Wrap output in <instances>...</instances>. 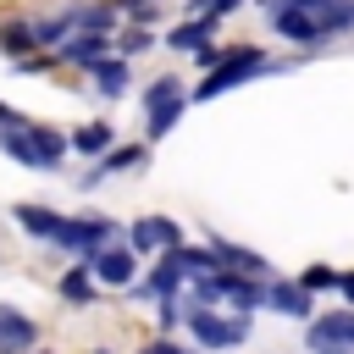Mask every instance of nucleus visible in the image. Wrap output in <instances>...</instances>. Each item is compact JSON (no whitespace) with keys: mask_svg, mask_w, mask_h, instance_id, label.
Masks as SVG:
<instances>
[{"mask_svg":"<svg viewBox=\"0 0 354 354\" xmlns=\"http://www.w3.org/2000/svg\"><path fill=\"white\" fill-rule=\"evenodd\" d=\"M94 354H105V348H94Z\"/></svg>","mask_w":354,"mask_h":354,"instance_id":"nucleus-22","label":"nucleus"},{"mask_svg":"<svg viewBox=\"0 0 354 354\" xmlns=\"http://www.w3.org/2000/svg\"><path fill=\"white\" fill-rule=\"evenodd\" d=\"M299 282H304V288H310V293H315V288H337V282H343V277H332V271H326V266H310V271H304V277H299Z\"/></svg>","mask_w":354,"mask_h":354,"instance_id":"nucleus-18","label":"nucleus"},{"mask_svg":"<svg viewBox=\"0 0 354 354\" xmlns=\"http://www.w3.org/2000/svg\"><path fill=\"white\" fill-rule=\"evenodd\" d=\"M210 254H216V271H232V277H260L266 271V260L254 254V249H238V243H210Z\"/></svg>","mask_w":354,"mask_h":354,"instance_id":"nucleus-10","label":"nucleus"},{"mask_svg":"<svg viewBox=\"0 0 354 354\" xmlns=\"http://www.w3.org/2000/svg\"><path fill=\"white\" fill-rule=\"evenodd\" d=\"M88 271H94L105 288H133V277H138V260H133V249H116V243H105L100 254H88Z\"/></svg>","mask_w":354,"mask_h":354,"instance_id":"nucleus-4","label":"nucleus"},{"mask_svg":"<svg viewBox=\"0 0 354 354\" xmlns=\"http://www.w3.org/2000/svg\"><path fill=\"white\" fill-rule=\"evenodd\" d=\"M188 332H194V343H199V348L227 354V348H238V343L249 337V315H216L210 304H199V310L188 315Z\"/></svg>","mask_w":354,"mask_h":354,"instance_id":"nucleus-1","label":"nucleus"},{"mask_svg":"<svg viewBox=\"0 0 354 354\" xmlns=\"http://www.w3.org/2000/svg\"><path fill=\"white\" fill-rule=\"evenodd\" d=\"M277 22V33H288V39H299V44H315L326 28L315 22V17H304V11H282V17H271Z\"/></svg>","mask_w":354,"mask_h":354,"instance_id":"nucleus-12","label":"nucleus"},{"mask_svg":"<svg viewBox=\"0 0 354 354\" xmlns=\"http://www.w3.org/2000/svg\"><path fill=\"white\" fill-rule=\"evenodd\" d=\"M254 72H266V55H260V50H238V55H227V66L210 72V83H205L199 94H221V88H232V83H243V77H254Z\"/></svg>","mask_w":354,"mask_h":354,"instance_id":"nucleus-7","label":"nucleus"},{"mask_svg":"<svg viewBox=\"0 0 354 354\" xmlns=\"http://www.w3.org/2000/svg\"><path fill=\"white\" fill-rule=\"evenodd\" d=\"M205 33H210V22H188V28H171V44H183V50H188V44H199Z\"/></svg>","mask_w":354,"mask_h":354,"instance_id":"nucleus-17","label":"nucleus"},{"mask_svg":"<svg viewBox=\"0 0 354 354\" xmlns=\"http://www.w3.org/2000/svg\"><path fill=\"white\" fill-rule=\"evenodd\" d=\"M177 221H166V216H144V221H133V232H127V249L133 254H144V249H177Z\"/></svg>","mask_w":354,"mask_h":354,"instance_id":"nucleus-8","label":"nucleus"},{"mask_svg":"<svg viewBox=\"0 0 354 354\" xmlns=\"http://www.w3.org/2000/svg\"><path fill=\"white\" fill-rule=\"evenodd\" d=\"M61 299H66V304H94V277H88V266H77V271L61 277Z\"/></svg>","mask_w":354,"mask_h":354,"instance_id":"nucleus-13","label":"nucleus"},{"mask_svg":"<svg viewBox=\"0 0 354 354\" xmlns=\"http://www.w3.org/2000/svg\"><path fill=\"white\" fill-rule=\"evenodd\" d=\"M337 293H343V299H348V304H354V271H348V277H343V282H337Z\"/></svg>","mask_w":354,"mask_h":354,"instance_id":"nucleus-21","label":"nucleus"},{"mask_svg":"<svg viewBox=\"0 0 354 354\" xmlns=\"http://www.w3.org/2000/svg\"><path fill=\"white\" fill-rule=\"evenodd\" d=\"M33 343H39V326L17 304H0V354H33Z\"/></svg>","mask_w":354,"mask_h":354,"instance_id":"nucleus-6","label":"nucleus"},{"mask_svg":"<svg viewBox=\"0 0 354 354\" xmlns=\"http://www.w3.org/2000/svg\"><path fill=\"white\" fill-rule=\"evenodd\" d=\"M66 55H72V61L100 66V61H105V39H100V33H83V39H72V44H66Z\"/></svg>","mask_w":354,"mask_h":354,"instance_id":"nucleus-15","label":"nucleus"},{"mask_svg":"<svg viewBox=\"0 0 354 354\" xmlns=\"http://www.w3.org/2000/svg\"><path fill=\"white\" fill-rule=\"evenodd\" d=\"M138 354H194V348H183V343H149V348H138Z\"/></svg>","mask_w":354,"mask_h":354,"instance_id":"nucleus-20","label":"nucleus"},{"mask_svg":"<svg viewBox=\"0 0 354 354\" xmlns=\"http://www.w3.org/2000/svg\"><path fill=\"white\" fill-rule=\"evenodd\" d=\"M177 88H183L177 77L149 83V94H144V105H149V138H160V133L177 122V111H183V94H177Z\"/></svg>","mask_w":354,"mask_h":354,"instance_id":"nucleus-3","label":"nucleus"},{"mask_svg":"<svg viewBox=\"0 0 354 354\" xmlns=\"http://www.w3.org/2000/svg\"><path fill=\"white\" fill-rule=\"evenodd\" d=\"M72 149H77V155H100V149H111V127H105V122L77 127V133H72Z\"/></svg>","mask_w":354,"mask_h":354,"instance_id":"nucleus-14","label":"nucleus"},{"mask_svg":"<svg viewBox=\"0 0 354 354\" xmlns=\"http://www.w3.org/2000/svg\"><path fill=\"white\" fill-rule=\"evenodd\" d=\"M138 160H144V149H116V155L105 160V171H122V166H138ZM105 171H100V177H105Z\"/></svg>","mask_w":354,"mask_h":354,"instance_id":"nucleus-19","label":"nucleus"},{"mask_svg":"<svg viewBox=\"0 0 354 354\" xmlns=\"http://www.w3.org/2000/svg\"><path fill=\"white\" fill-rule=\"evenodd\" d=\"M266 304H271L277 315H293V321H304V315L315 310V293H310L304 282H266Z\"/></svg>","mask_w":354,"mask_h":354,"instance_id":"nucleus-9","label":"nucleus"},{"mask_svg":"<svg viewBox=\"0 0 354 354\" xmlns=\"http://www.w3.org/2000/svg\"><path fill=\"white\" fill-rule=\"evenodd\" d=\"M94 83H100V94H122L127 88V66L122 61H100L94 66Z\"/></svg>","mask_w":354,"mask_h":354,"instance_id":"nucleus-16","label":"nucleus"},{"mask_svg":"<svg viewBox=\"0 0 354 354\" xmlns=\"http://www.w3.org/2000/svg\"><path fill=\"white\" fill-rule=\"evenodd\" d=\"M111 232H116V227H111L105 216H83V221H66L55 243H66V249H83V254H100V249L111 243Z\"/></svg>","mask_w":354,"mask_h":354,"instance_id":"nucleus-5","label":"nucleus"},{"mask_svg":"<svg viewBox=\"0 0 354 354\" xmlns=\"http://www.w3.org/2000/svg\"><path fill=\"white\" fill-rule=\"evenodd\" d=\"M310 354H354V310H326L304 332Z\"/></svg>","mask_w":354,"mask_h":354,"instance_id":"nucleus-2","label":"nucleus"},{"mask_svg":"<svg viewBox=\"0 0 354 354\" xmlns=\"http://www.w3.org/2000/svg\"><path fill=\"white\" fill-rule=\"evenodd\" d=\"M17 221H22V232L28 238H61V227H66V216H55V210H44V205H17Z\"/></svg>","mask_w":354,"mask_h":354,"instance_id":"nucleus-11","label":"nucleus"}]
</instances>
